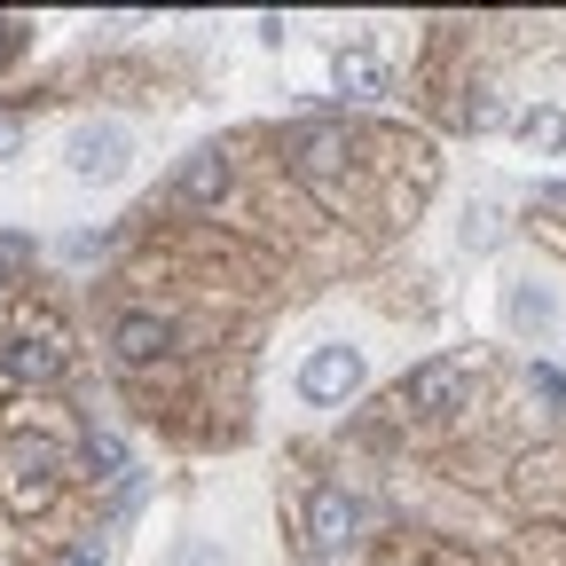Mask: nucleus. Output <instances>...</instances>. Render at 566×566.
Listing matches in <instances>:
<instances>
[{
  "mask_svg": "<svg viewBox=\"0 0 566 566\" xmlns=\"http://www.w3.org/2000/svg\"><path fill=\"white\" fill-rule=\"evenodd\" d=\"M292 158H300L307 174H331V166H346V134H338V126H307V134L292 142Z\"/></svg>",
  "mask_w": 566,
  "mask_h": 566,
  "instance_id": "423d86ee",
  "label": "nucleus"
},
{
  "mask_svg": "<svg viewBox=\"0 0 566 566\" xmlns=\"http://www.w3.org/2000/svg\"><path fill=\"white\" fill-rule=\"evenodd\" d=\"M0 292H9V260H0Z\"/></svg>",
  "mask_w": 566,
  "mask_h": 566,
  "instance_id": "f3484780",
  "label": "nucleus"
},
{
  "mask_svg": "<svg viewBox=\"0 0 566 566\" xmlns=\"http://www.w3.org/2000/svg\"><path fill=\"white\" fill-rule=\"evenodd\" d=\"M174 189H181L189 205H205V197H221V189H229V158H221V150H205V158H189V174H181Z\"/></svg>",
  "mask_w": 566,
  "mask_h": 566,
  "instance_id": "0eeeda50",
  "label": "nucleus"
},
{
  "mask_svg": "<svg viewBox=\"0 0 566 566\" xmlns=\"http://www.w3.org/2000/svg\"><path fill=\"white\" fill-rule=\"evenodd\" d=\"M307 520H315V543H331V551H338V543L354 535V504H346L338 488H315V504H307Z\"/></svg>",
  "mask_w": 566,
  "mask_h": 566,
  "instance_id": "39448f33",
  "label": "nucleus"
},
{
  "mask_svg": "<svg viewBox=\"0 0 566 566\" xmlns=\"http://www.w3.org/2000/svg\"><path fill=\"white\" fill-rule=\"evenodd\" d=\"M354 386H363V354H354V346H315L300 363V394L307 401H346Z\"/></svg>",
  "mask_w": 566,
  "mask_h": 566,
  "instance_id": "f03ea898",
  "label": "nucleus"
},
{
  "mask_svg": "<svg viewBox=\"0 0 566 566\" xmlns=\"http://www.w3.org/2000/svg\"><path fill=\"white\" fill-rule=\"evenodd\" d=\"M55 464H63V449H55L48 433H32V441H17V472H24V480H48Z\"/></svg>",
  "mask_w": 566,
  "mask_h": 566,
  "instance_id": "f8f14e48",
  "label": "nucleus"
},
{
  "mask_svg": "<svg viewBox=\"0 0 566 566\" xmlns=\"http://www.w3.org/2000/svg\"><path fill=\"white\" fill-rule=\"evenodd\" d=\"M464 363L457 354H441V363H424V370H409V386H401V409H457V394H464Z\"/></svg>",
  "mask_w": 566,
  "mask_h": 566,
  "instance_id": "20e7f679",
  "label": "nucleus"
},
{
  "mask_svg": "<svg viewBox=\"0 0 566 566\" xmlns=\"http://www.w3.org/2000/svg\"><path fill=\"white\" fill-rule=\"evenodd\" d=\"M174 566H221V551H212V543H181V558Z\"/></svg>",
  "mask_w": 566,
  "mask_h": 566,
  "instance_id": "2eb2a0df",
  "label": "nucleus"
},
{
  "mask_svg": "<svg viewBox=\"0 0 566 566\" xmlns=\"http://www.w3.org/2000/svg\"><path fill=\"white\" fill-rule=\"evenodd\" d=\"M17 150H24V118L0 111V158H17Z\"/></svg>",
  "mask_w": 566,
  "mask_h": 566,
  "instance_id": "4468645a",
  "label": "nucleus"
},
{
  "mask_svg": "<svg viewBox=\"0 0 566 566\" xmlns=\"http://www.w3.org/2000/svg\"><path fill=\"white\" fill-rule=\"evenodd\" d=\"M331 80H338V95H378V87H386V71H378V55L354 48V55L331 63Z\"/></svg>",
  "mask_w": 566,
  "mask_h": 566,
  "instance_id": "1a4fd4ad",
  "label": "nucleus"
},
{
  "mask_svg": "<svg viewBox=\"0 0 566 566\" xmlns=\"http://www.w3.org/2000/svg\"><path fill=\"white\" fill-rule=\"evenodd\" d=\"M126 158H134V134L118 118H87V126H71V142H63L71 181H118Z\"/></svg>",
  "mask_w": 566,
  "mask_h": 566,
  "instance_id": "f257e3e1",
  "label": "nucleus"
},
{
  "mask_svg": "<svg viewBox=\"0 0 566 566\" xmlns=\"http://www.w3.org/2000/svg\"><path fill=\"white\" fill-rule=\"evenodd\" d=\"M9 40H17V24H9V17H0V55H9Z\"/></svg>",
  "mask_w": 566,
  "mask_h": 566,
  "instance_id": "dca6fc26",
  "label": "nucleus"
},
{
  "mask_svg": "<svg viewBox=\"0 0 566 566\" xmlns=\"http://www.w3.org/2000/svg\"><path fill=\"white\" fill-rule=\"evenodd\" d=\"M80 566H87V558H80Z\"/></svg>",
  "mask_w": 566,
  "mask_h": 566,
  "instance_id": "a211bd4d",
  "label": "nucleus"
},
{
  "mask_svg": "<svg viewBox=\"0 0 566 566\" xmlns=\"http://www.w3.org/2000/svg\"><path fill=\"white\" fill-rule=\"evenodd\" d=\"M464 244H472V252L504 244V212H495V205H472V212H464Z\"/></svg>",
  "mask_w": 566,
  "mask_h": 566,
  "instance_id": "ddd939ff",
  "label": "nucleus"
},
{
  "mask_svg": "<svg viewBox=\"0 0 566 566\" xmlns=\"http://www.w3.org/2000/svg\"><path fill=\"white\" fill-rule=\"evenodd\" d=\"M158 346H166V323L158 315H126L118 323V354H126V363H150Z\"/></svg>",
  "mask_w": 566,
  "mask_h": 566,
  "instance_id": "9d476101",
  "label": "nucleus"
},
{
  "mask_svg": "<svg viewBox=\"0 0 566 566\" xmlns=\"http://www.w3.org/2000/svg\"><path fill=\"white\" fill-rule=\"evenodd\" d=\"M520 142L527 150H566V111H520Z\"/></svg>",
  "mask_w": 566,
  "mask_h": 566,
  "instance_id": "9b49d317",
  "label": "nucleus"
},
{
  "mask_svg": "<svg viewBox=\"0 0 566 566\" xmlns=\"http://www.w3.org/2000/svg\"><path fill=\"white\" fill-rule=\"evenodd\" d=\"M9 363H17V378L48 386V378H63V346H55V338H24V346L9 354Z\"/></svg>",
  "mask_w": 566,
  "mask_h": 566,
  "instance_id": "6e6552de",
  "label": "nucleus"
},
{
  "mask_svg": "<svg viewBox=\"0 0 566 566\" xmlns=\"http://www.w3.org/2000/svg\"><path fill=\"white\" fill-rule=\"evenodd\" d=\"M504 323H512L520 338H551V331H558V292H551V283H535V275H512V283H504Z\"/></svg>",
  "mask_w": 566,
  "mask_h": 566,
  "instance_id": "7ed1b4c3",
  "label": "nucleus"
}]
</instances>
